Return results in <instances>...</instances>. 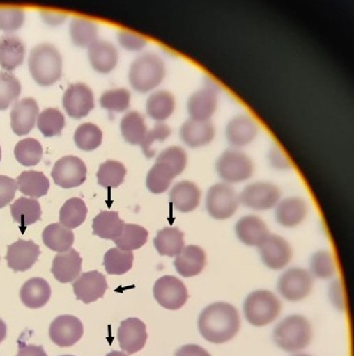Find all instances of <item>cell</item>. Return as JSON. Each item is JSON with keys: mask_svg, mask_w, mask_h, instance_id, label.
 <instances>
[{"mask_svg": "<svg viewBox=\"0 0 354 356\" xmlns=\"http://www.w3.org/2000/svg\"><path fill=\"white\" fill-rule=\"evenodd\" d=\"M198 327L206 341L216 344L224 343L231 341L239 332V313L228 302H215L201 313Z\"/></svg>", "mask_w": 354, "mask_h": 356, "instance_id": "cell-1", "label": "cell"}, {"mask_svg": "<svg viewBox=\"0 0 354 356\" xmlns=\"http://www.w3.org/2000/svg\"><path fill=\"white\" fill-rule=\"evenodd\" d=\"M61 54L55 46L44 43L31 50L29 59V72L37 84L49 87L61 78Z\"/></svg>", "mask_w": 354, "mask_h": 356, "instance_id": "cell-2", "label": "cell"}, {"mask_svg": "<svg viewBox=\"0 0 354 356\" xmlns=\"http://www.w3.org/2000/svg\"><path fill=\"white\" fill-rule=\"evenodd\" d=\"M166 76L165 64L158 55L146 53L134 60L129 69V82L139 93H148L158 87Z\"/></svg>", "mask_w": 354, "mask_h": 356, "instance_id": "cell-3", "label": "cell"}, {"mask_svg": "<svg viewBox=\"0 0 354 356\" xmlns=\"http://www.w3.org/2000/svg\"><path fill=\"white\" fill-rule=\"evenodd\" d=\"M312 330L302 316H291L282 321L274 330V341L282 350L297 353L311 343Z\"/></svg>", "mask_w": 354, "mask_h": 356, "instance_id": "cell-4", "label": "cell"}, {"mask_svg": "<svg viewBox=\"0 0 354 356\" xmlns=\"http://www.w3.org/2000/svg\"><path fill=\"white\" fill-rule=\"evenodd\" d=\"M282 311L279 300L270 291L249 293L244 304L247 321L254 327H266L277 320Z\"/></svg>", "mask_w": 354, "mask_h": 356, "instance_id": "cell-5", "label": "cell"}, {"mask_svg": "<svg viewBox=\"0 0 354 356\" xmlns=\"http://www.w3.org/2000/svg\"><path fill=\"white\" fill-rule=\"evenodd\" d=\"M217 175L226 184L246 181L253 175L254 164L249 156L239 150H226L216 163Z\"/></svg>", "mask_w": 354, "mask_h": 356, "instance_id": "cell-6", "label": "cell"}, {"mask_svg": "<svg viewBox=\"0 0 354 356\" xmlns=\"http://www.w3.org/2000/svg\"><path fill=\"white\" fill-rule=\"evenodd\" d=\"M239 207V197L233 187L217 184L209 189L206 198L208 213L217 220L231 218Z\"/></svg>", "mask_w": 354, "mask_h": 356, "instance_id": "cell-7", "label": "cell"}, {"mask_svg": "<svg viewBox=\"0 0 354 356\" xmlns=\"http://www.w3.org/2000/svg\"><path fill=\"white\" fill-rule=\"evenodd\" d=\"M155 300L160 306L170 311L181 309L188 300V291L184 283L176 277L164 276L155 283Z\"/></svg>", "mask_w": 354, "mask_h": 356, "instance_id": "cell-8", "label": "cell"}, {"mask_svg": "<svg viewBox=\"0 0 354 356\" xmlns=\"http://www.w3.org/2000/svg\"><path fill=\"white\" fill-rule=\"evenodd\" d=\"M51 177L56 186L64 189L82 186L86 180L87 168L77 156L61 157L53 168Z\"/></svg>", "mask_w": 354, "mask_h": 356, "instance_id": "cell-9", "label": "cell"}, {"mask_svg": "<svg viewBox=\"0 0 354 356\" xmlns=\"http://www.w3.org/2000/svg\"><path fill=\"white\" fill-rule=\"evenodd\" d=\"M281 200L279 187L270 182H256L245 187L239 201L244 207L254 210H268L277 205Z\"/></svg>", "mask_w": 354, "mask_h": 356, "instance_id": "cell-10", "label": "cell"}, {"mask_svg": "<svg viewBox=\"0 0 354 356\" xmlns=\"http://www.w3.org/2000/svg\"><path fill=\"white\" fill-rule=\"evenodd\" d=\"M311 275L300 268H293L282 274L279 280L277 290L289 302L304 300L312 290Z\"/></svg>", "mask_w": 354, "mask_h": 356, "instance_id": "cell-11", "label": "cell"}, {"mask_svg": "<svg viewBox=\"0 0 354 356\" xmlns=\"http://www.w3.org/2000/svg\"><path fill=\"white\" fill-rule=\"evenodd\" d=\"M64 110L69 117L79 120L94 108V95L89 86L77 83L69 86L62 99Z\"/></svg>", "mask_w": 354, "mask_h": 356, "instance_id": "cell-12", "label": "cell"}, {"mask_svg": "<svg viewBox=\"0 0 354 356\" xmlns=\"http://www.w3.org/2000/svg\"><path fill=\"white\" fill-rule=\"evenodd\" d=\"M84 328L79 318L66 314L52 321L49 327V337L53 343L60 348H70L82 337Z\"/></svg>", "mask_w": 354, "mask_h": 356, "instance_id": "cell-13", "label": "cell"}, {"mask_svg": "<svg viewBox=\"0 0 354 356\" xmlns=\"http://www.w3.org/2000/svg\"><path fill=\"white\" fill-rule=\"evenodd\" d=\"M259 248L263 264L272 270L284 269L293 257V250L281 236H268Z\"/></svg>", "mask_w": 354, "mask_h": 356, "instance_id": "cell-14", "label": "cell"}, {"mask_svg": "<svg viewBox=\"0 0 354 356\" xmlns=\"http://www.w3.org/2000/svg\"><path fill=\"white\" fill-rule=\"evenodd\" d=\"M117 337L122 350L128 355H134L144 348L147 342L146 325L139 318H127L120 325Z\"/></svg>", "mask_w": 354, "mask_h": 356, "instance_id": "cell-15", "label": "cell"}, {"mask_svg": "<svg viewBox=\"0 0 354 356\" xmlns=\"http://www.w3.org/2000/svg\"><path fill=\"white\" fill-rule=\"evenodd\" d=\"M108 289L105 277L98 271L83 273L74 282L73 291L78 300L84 304H91L101 299Z\"/></svg>", "mask_w": 354, "mask_h": 356, "instance_id": "cell-16", "label": "cell"}, {"mask_svg": "<svg viewBox=\"0 0 354 356\" xmlns=\"http://www.w3.org/2000/svg\"><path fill=\"white\" fill-rule=\"evenodd\" d=\"M40 249L33 241H18L9 245L6 260L8 267L15 272H25L32 268L38 260Z\"/></svg>", "mask_w": 354, "mask_h": 356, "instance_id": "cell-17", "label": "cell"}, {"mask_svg": "<svg viewBox=\"0 0 354 356\" xmlns=\"http://www.w3.org/2000/svg\"><path fill=\"white\" fill-rule=\"evenodd\" d=\"M38 115V104L33 98H24L16 102L10 113L13 133L20 136L29 134L36 126Z\"/></svg>", "mask_w": 354, "mask_h": 356, "instance_id": "cell-18", "label": "cell"}, {"mask_svg": "<svg viewBox=\"0 0 354 356\" xmlns=\"http://www.w3.org/2000/svg\"><path fill=\"white\" fill-rule=\"evenodd\" d=\"M81 270L82 258L75 249H70L55 256L51 273L58 282L67 284L79 277Z\"/></svg>", "mask_w": 354, "mask_h": 356, "instance_id": "cell-19", "label": "cell"}, {"mask_svg": "<svg viewBox=\"0 0 354 356\" xmlns=\"http://www.w3.org/2000/svg\"><path fill=\"white\" fill-rule=\"evenodd\" d=\"M236 233L240 242L251 247H260L270 236L265 222L254 215H247L240 218L236 225Z\"/></svg>", "mask_w": 354, "mask_h": 356, "instance_id": "cell-20", "label": "cell"}, {"mask_svg": "<svg viewBox=\"0 0 354 356\" xmlns=\"http://www.w3.org/2000/svg\"><path fill=\"white\" fill-rule=\"evenodd\" d=\"M217 93L212 88H203L192 95L188 101L191 120L208 122L217 110Z\"/></svg>", "mask_w": 354, "mask_h": 356, "instance_id": "cell-21", "label": "cell"}, {"mask_svg": "<svg viewBox=\"0 0 354 356\" xmlns=\"http://www.w3.org/2000/svg\"><path fill=\"white\" fill-rule=\"evenodd\" d=\"M258 131V124L252 118L238 115L226 126V138L233 147H246L256 138Z\"/></svg>", "mask_w": 354, "mask_h": 356, "instance_id": "cell-22", "label": "cell"}, {"mask_svg": "<svg viewBox=\"0 0 354 356\" xmlns=\"http://www.w3.org/2000/svg\"><path fill=\"white\" fill-rule=\"evenodd\" d=\"M170 202L182 213L194 211L200 204L201 191L194 182L180 181L171 189Z\"/></svg>", "mask_w": 354, "mask_h": 356, "instance_id": "cell-23", "label": "cell"}, {"mask_svg": "<svg viewBox=\"0 0 354 356\" xmlns=\"http://www.w3.org/2000/svg\"><path fill=\"white\" fill-rule=\"evenodd\" d=\"M88 57L92 68L101 74H108L114 70L119 60L115 46L103 40H97L90 46Z\"/></svg>", "mask_w": 354, "mask_h": 356, "instance_id": "cell-24", "label": "cell"}, {"mask_svg": "<svg viewBox=\"0 0 354 356\" xmlns=\"http://www.w3.org/2000/svg\"><path fill=\"white\" fill-rule=\"evenodd\" d=\"M206 265V253L195 245L184 247L174 261L176 271L185 278H191L202 273Z\"/></svg>", "mask_w": 354, "mask_h": 356, "instance_id": "cell-25", "label": "cell"}, {"mask_svg": "<svg viewBox=\"0 0 354 356\" xmlns=\"http://www.w3.org/2000/svg\"><path fill=\"white\" fill-rule=\"evenodd\" d=\"M216 129L212 122L188 120L183 124L180 129V136L183 143L190 147H201L209 145L214 140Z\"/></svg>", "mask_w": 354, "mask_h": 356, "instance_id": "cell-26", "label": "cell"}, {"mask_svg": "<svg viewBox=\"0 0 354 356\" xmlns=\"http://www.w3.org/2000/svg\"><path fill=\"white\" fill-rule=\"evenodd\" d=\"M25 45L18 37L4 35L0 38V67L4 70H15L24 61Z\"/></svg>", "mask_w": 354, "mask_h": 356, "instance_id": "cell-27", "label": "cell"}, {"mask_svg": "<svg viewBox=\"0 0 354 356\" xmlns=\"http://www.w3.org/2000/svg\"><path fill=\"white\" fill-rule=\"evenodd\" d=\"M307 213V204L302 198L289 197L277 204L275 217L281 225L291 228L302 223Z\"/></svg>", "mask_w": 354, "mask_h": 356, "instance_id": "cell-28", "label": "cell"}, {"mask_svg": "<svg viewBox=\"0 0 354 356\" xmlns=\"http://www.w3.org/2000/svg\"><path fill=\"white\" fill-rule=\"evenodd\" d=\"M50 297L49 284L41 278L29 280L20 290V299L23 305L29 309H40L47 304Z\"/></svg>", "mask_w": 354, "mask_h": 356, "instance_id": "cell-29", "label": "cell"}, {"mask_svg": "<svg viewBox=\"0 0 354 356\" xmlns=\"http://www.w3.org/2000/svg\"><path fill=\"white\" fill-rule=\"evenodd\" d=\"M125 222L116 211H102L93 219V234L115 241L123 231Z\"/></svg>", "mask_w": 354, "mask_h": 356, "instance_id": "cell-30", "label": "cell"}, {"mask_svg": "<svg viewBox=\"0 0 354 356\" xmlns=\"http://www.w3.org/2000/svg\"><path fill=\"white\" fill-rule=\"evenodd\" d=\"M17 189L25 196L40 198L47 194L50 182L43 172L36 170L23 171L16 180Z\"/></svg>", "mask_w": 354, "mask_h": 356, "instance_id": "cell-31", "label": "cell"}, {"mask_svg": "<svg viewBox=\"0 0 354 356\" xmlns=\"http://www.w3.org/2000/svg\"><path fill=\"white\" fill-rule=\"evenodd\" d=\"M154 246L161 256H178L185 247L184 233L178 228L162 229L155 237Z\"/></svg>", "mask_w": 354, "mask_h": 356, "instance_id": "cell-32", "label": "cell"}, {"mask_svg": "<svg viewBox=\"0 0 354 356\" xmlns=\"http://www.w3.org/2000/svg\"><path fill=\"white\" fill-rule=\"evenodd\" d=\"M44 245L57 253H63L71 249L74 243V233L71 229L60 223H53L44 229Z\"/></svg>", "mask_w": 354, "mask_h": 356, "instance_id": "cell-33", "label": "cell"}, {"mask_svg": "<svg viewBox=\"0 0 354 356\" xmlns=\"http://www.w3.org/2000/svg\"><path fill=\"white\" fill-rule=\"evenodd\" d=\"M10 211L13 220L22 228L36 223L40 220L43 215L38 201L27 197H20L15 200L10 205Z\"/></svg>", "mask_w": 354, "mask_h": 356, "instance_id": "cell-34", "label": "cell"}, {"mask_svg": "<svg viewBox=\"0 0 354 356\" xmlns=\"http://www.w3.org/2000/svg\"><path fill=\"white\" fill-rule=\"evenodd\" d=\"M175 98L170 92L159 91L152 94L146 104L147 114L158 122L166 121L175 111Z\"/></svg>", "mask_w": 354, "mask_h": 356, "instance_id": "cell-35", "label": "cell"}, {"mask_svg": "<svg viewBox=\"0 0 354 356\" xmlns=\"http://www.w3.org/2000/svg\"><path fill=\"white\" fill-rule=\"evenodd\" d=\"M120 129L124 140L133 145H141L148 131L144 117L135 111L122 118Z\"/></svg>", "mask_w": 354, "mask_h": 356, "instance_id": "cell-36", "label": "cell"}, {"mask_svg": "<svg viewBox=\"0 0 354 356\" xmlns=\"http://www.w3.org/2000/svg\"><path fill=\"white\" fill-rule=\"evenodd\" d=\"M71 40L80 48H89L98 40V26L91 20L74 18L69 26Z\"/></svg>", "mask_w": 354, "mask_h": 356, "instance_id": "cell-37", "label": "cell"}, {"mask_svg": "<svg viewBox=\"0 0 354 356\" xmlns=\"http://www.w3.org/2000/svg\"><path fill=\"white\" fill-rule=\"evenodd\" d=\"M176 177L178 175L169 164L156 161V163L148 172L146 184H147V188L149 189L150 193H164L168 191Z\"/></svg>", "mask_w": 354, "mask_h": 356, "instance_id": "cell-38", "label": "cell"}, {"mask_svg": "<svg viewBox=\"0 0 354 356\" xmlns=\"http://www.w3.org/2000/svg\"><path fill=\"white\" fill-rule=\"evenodd\" d=\"M87 207L81 198L74 197L64 203L60 209V224L68 229L79 227L87 216Z\"/></svg>", "mask_w": 354, "mask_h": 356, "instance_id": "cell-39", "label": "cell"}, {"mask_svg": "<svg viewBox=\"0 0 354 356\" xmlns=\"http://www.w3.org/2000/svg\"><path fill=\"white\" fill-rule=\"evenodd\" d=\"M126 173V168L123 163L107 161L99 166L97 180L99 186L104 188H117L123 184Z\"/></svg>", "mask_w": 354, "mask_h": 356, "instance_id": "cell-40", "label": "cell"}, {"mask_svg": "<svg viewBox=\"0 0 354 356\" xmlns=\"http://www.w3.org/2000/svg\"><path fill=\"white\" fill-rule=\"evenodd\" d=\"M149 233L144 227L136 224H125L121 235L115 240L117 248L124 251L140 249L147 242Z\"/></svg>", "mask_w": 354, "mask_h": 356, "instance_id": "cell-41", "label": "cell"}, {"mask_svg": "<svg viewBox=\"0 0 354 356\" xmlns=\"http://www.w3.org/2000/svg\"><path fill=\"white\" fill-rule=\"evenodd\" d=\"M134 255L130 251L112 248L104 256V266L109 275H124L133 267Z\"/></svg>", "mask_w": 354, "mask_h": 356, "instance_id": "cell-42", "label": "cell"}, {"mask_svg": "<svg viewBox=\"0 0 354 356\" xmlns=\"http://www.w3.org/2000/svg\"><path fill=\"white\" fill-rule=\"evenodd\" d=\"M64 127L66 118L57 108H46L37 118V128L45 138L59 135Z\"/></svg>", "mask_w": 354, "mask_h": 356, "instance_id": "cell-43", "label": "cell"}, {"mask_svg": "<svg viewBox=\"0 0 354 356\" xmlns=\"http://www.w3.org/2000/svg\"><path fill=\"white\" fill-rule=\"evenodd\" d=\"M103 134L96 124L85 122L76 129L74 134V142L80 149L92 152L100 147Z\"/></svg>", "mask_w": 354, "mask_h": 356, "instance_id": "cell-44", "label": "cell"}, {"mask_svg": "<svg viewBox=\"0 0 354 356\" xmlns=\"http://www.w3.org/2000/svg\"><path fill=\"white\" fill-rule=\"evenodd\" d=\"M43 150L40 143L36 138H25L16 145L15 156L16 161L24 166H34L40 163Z\"/></svg>", "mask_w": 354, "mask_h": 356, "instance_id": "cell-45", "label": "cell"}, {"mask_svg": "<svg viewBox=\"0 0 354 356\" xmlns=\"http://www.w3.org/2000/svg\"><path fill=\"white\" fill-rule=\"evenodd\" d=\"M20 93L22 84L18 79L8 72H0V111L8 110Z\"/></svg>", "mask_w": 354, "mask_h": 356, "instance_id": "cell-46", "label": "cell"}, {"mask_svg": "<svg viewBox=\"0 0 354 356\" xmlns=\"http://www.w3.org/2000/svg\"><path fill=\"white\" fill-rule=\"evenodd\" d=\"M131 94L124 88L109 90L102 95L100 98L101 107L109 112L122 113L130 107Z\"/></svg>", "mask_w": 354, "mask_h": 356, "instance_id": "cell-47", "label": "cell"}, {"mask_svg": "<svg viewBox=\"0 0 354 356\" xmlns=\"http://www.w3.org/2000/svg\"><path fill=\"white\" fill-rule=\"evenodd\" d=\"M311 269L312 274L318 278H332L335 273V262L332 254L326 251L314 254L311 261Z\"/></svg>", "mask_w": 354, "mask_h": 356, "instance_id": "cell-48", "label": "cell"}, {"mask_svg": "<svg viewBox=\"0 0 354 356\" xmlns=\"http://www.w3.org/2000/svg\"><path fill=\"white\" fill-rule=\"evenodd\" d=\"M172 134L170 127L167 126L164 122H157L154 128L150 129L146 134L144 140L141 143L143 152L148 159L154 156L155 150L153 149V145L156 142H164Z\"/></svg>", "mask_w": 354, "mask_h": 356, "instance_id": "cell-49", "label": "cell"}, {"mask_svg": "<svg viewBox=\"0 0 354 356\" xmlns=\"http://www.w3.org/2000/svg\"><path fill=\"white\" fill-rule=\"evenodd\" d=\"M156 161L169 164L175 170L176 175H180L186 168L188 156L181 147H170L159 154Z\"/></svg>", "mask_w": 354, "mask_h": 356, "instance_id": "cell-50", "label": "cell"}, {"mask_svg": "<svg viewBox=\"0 0 354 356\" xmlns=\"http://www.w3.org/2000/svg\"><path fill=\"white\" fill-rule=\"evenodd\" d=\"M25 13L20 8H0V30L13 32L22 26Z\"/></svg>", "mask_w": 354, "mask_h": 356, "instance_id": "cell-51", "label": "cell"}, {"mask_svg": "<svg viewBox=\"0 0 354 356\" xmlns=\"http://www.w3.org/2000/svg\"><path fill=\"white\" fill-rule=\"evenodd\" d=\"M117 36L120 45L128 51H140L147 45L145 37L134 32L119 30Z\"/></svg>", "mask_w": 354, "mask_h": 356, "instance_id": "cell-52", "label": "cell"}, {"mask_svg": "<svg viewBox=\"0 0 354 356\" xmlns=\"http://www.w3.org/2000/svg\"><path fill=\"white\" fill-rule=\"evenodd\" d=\"M16 191V180L6 175H0V208L6 207L13 200Z\"/></svg>", "mask_w": 354, "mask_h": 356, "instance_id": "cell-53", "label": "cell"}, {"mask_svg": "<svg viewBox=\"0 0 354 356\" xmlns=\"http://www.w3.org/2000/svg\"><path fill=\"white\" fill-rule=\"evenodd\" d=\"M41 17L46 24L51 26H58L66 22L67 15L66 13H54V11L43 10L40 13Z\"/></svg>", "mask_w": 354, "mask_h": 356, "instance_id": "cell-54", "label": "cell"}, {"mask_svg": "<svg viewBox=\"0 0 354 356\" xmlns=\"http://www.w3.org/2000/svg\"><path fill=\"white\" fill-rule=\"evenodd\" d=\"M176 356H210L207 350L196 344H187L178 349Z\"/></svg>", "mask_w": 354, "mask_h": 356, "instance_id": "cell-55", "label": "cell"}, {"mask_svg": "<svg viewBox=\"0 0 354 356\" xmlns=\"http://www.w3.org/2000/svg\"><path fill=\"white\" fill-rule=\"evenodd\" d=\"M16 356H47L43 346L25 344L20 342V349Z\"/></svg>", "mask_w": 354, "mask_h": 356, "instance_id": "cell-56", "label": "cell"}, {"mask_svg": "<svg viewBox=\"0 0 354 356\" xmlns=\"http://www.w3.org/2000/svg\"><path fill=\"white\" fill-rule=\"evenodd\" d=\"M270 161L277 168H286L289 166L288 157L284 156L279 149H272V152H270Z\"/></svg>", "mask_w": 354, "mask_h": 356, "instance_id": "cell-57", "label": "cell"}, {"mask_svg": "<svg viewBox=\"0 0 354 356\" xmlns=\"http://www.w3.org/2000/svg\"><path fill=\"white\" fill-rule=\"evenodd\" d=\"M6 332H8V328H6V323L0 320V343L6 339Z\"/></svg>", "mask_w": 354, "mask_h": 356, "instance_id": "cell-58", "label": "cell"}, {"mask_svg": "<svg viewBox=\"0 0 354 356\" xmlns=\"http://www.w3.org/2000/svg\"><path fill=\"white\" fill-rule=\"evenodd\" d=\"M106 356H128L126 353H122V351H112V353H108Z\"/></svg>", "mask_w": 354, "mask_h": 356, "instance_id": "cell-59", "label": "cell"}, {"mask_svg": "<svg viewBox=\"0 0 354 356\" xmlns=\"http://www.w3.org/2000/svg\"><path fill=\"white\" fill-rule=\"evenodd\" d=\"M0 161H1V147H0Z\"/></svg>", "mask_w": 354, "mask_h": 356, "instance_id": "cell-60", "label": "cell"}, {"mask_svg": "<svg viewBox=\"0 0 354 356\" xmlns=\"http://www.w3.org/2000/svg\"><path fill=\"white\" fill-rule=\"evenodd\" d=\"M295 356H311V355H295Z\"/></svg>", "mask_w": 354, "mask_h": 356, "instance_id": "cell-61", "label": "cell"}, {"mask_svg": "<svg viewBox=\"0 0 354 356\" xmlns=\"http://www.w3.org/2000/svg\"><path fill=\"white\" fill-rule=\"evenodd\" d=\"M62 356H73V355H62Z\"/></svg>", "mask_w": 354, "mask_h": 356, "instance_id": "cell-62", "label": "cell"}]
</instances>
